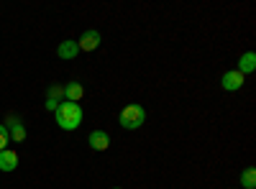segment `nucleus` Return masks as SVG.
Listing matches in <instances>:
<instances>
[{
	"label": "nucleus",
	"instance_id": "nucleus-1",
	"mask_svg": "<svg viewBox=\"0 0 256 189\" xmlns=\"http://www.w3.org/2000/svg\"><path fill=\"white\" fill-rule=\"evenodd\" d=\"M56 113V125L62 131H77L82 125V108L80 102H59Z\"/></svg>",
	"mask_w": 256,
	"mask_h": 189
},
{
	"label": "nucleus",
	"instance_id": "nucleus-2",
	"mask_svg": "<svg viewBox=\"0 0 256 189\" xmlns=\"http://www.w3.org/2000/svg\"><path fill=\"white\" fill-rule=\"evenodd\" d=\"M146 123V110L141 108L138 102H131L118 113V125L123 131H138L141 125Z\"/></svg>",
	"mask_w": 256,
	"mask_h": 189
},
{
	"label": "nucleus",
	"instance_id": "nucleus-3",
	"mask_svg": "<svg viewBox=\"0 0 256 189\" xmlns=\"http://www.w3.org/2000/svg\"><path fill=\"white\" fill-rule=\"evenodd\" d=\"M100 33L95 31V28H88L80 38H77V46H80V51H95L98 46H100Z\"/></svg>",
	"mask_w": 256,
	"mask_h": 189
},
{
	"label": "nucleus",
	"instance_id": "nucleus-4",
	"mask_svg": "<svg viewBox=\"0 0 256 189\" xmlns=\"http://www.w3.org/2000/svg\"><path fill=\"white\" fill-rule=\"evenodd\" d=\"M220 87H223L226 92H236V90H241V87H244V74L236 72V69L226 72V74L220 77Z\"/></svg>",
	"mask_w": 256,
	"mask_h": 189
},
{
	"label": "nucleus",
	"instance_id": "nucleus-5",
	"mask_svg": "<svg viewBox=\"0 0 256 189\" xmlns=\"http://www.w3.org/2000/svg\"><path fill=\"white\" fill-rule=\"evenodd\" d=\"M88 143H90V149H92V151H108L110 136L105 133V131H92V133L88 136Z\"/></svg>",
	"mask_w": 256,
	"mask_h": 189
},
{
	"label": "nucleus",
	"instance_id": "nucleus-6",
	"mask_svg": "<svg viewBox=\"0 0 256 189\" xmlns=\"http://www.w3.org/2000/svg\"><path fill=\"white\" fill-rule=\"evenodd\" d=\"M77 51H80V46H77V41H72V38L62 41V44L56 46V56H59V59H64V61L74 59V56H77Z\"/></svg>",
	"mask_w": 256,
	"mask_h": 189
},
{
	"label": "nucleus",
	"instance_id": "nucleus-7",
	"mask_svg": "<svg viewBox=\"0 0 256 189\" xmlns=\"http://www.w3.org/2000/svg\"><path fill=\"white\" fill-rule=\"evenodd\" d=\"M6 128H8V138L16 141V143H20V141L26 138V128H24V123H20L18 118H8V125H6Z\"/></svg>",
	"mask_w": 256,
	"mask_h": 189
},
{
	"label": "nucleus",
	"instance_id": "nucleus-8",
	"mask_svg": "<svg viewBox=\"0 0 256 189\" xmlns=\"http://www.w3.org/2000/svg\"><path fill=\"white\" fill-rule=\"evenodd\" d=\"M16 166H18V154L6 149V151H0V172H16Z\"/></svg>",
	"mask_w": 256,
	"mask_h": 189
},
{
	"label": "nucleus",
	"instance_id": "nucleus-9",
	"mask_svg": "<svg viewBox=\"0 0 256 189\" xmlns=\"http://www.w3.org/2000/svg\"><path fill=\"white\" fill-rule=\"evenodd\" d=\"M254 69H256V54H254V51H246V54L238 59V67H236V72H241V74L246 77V74H251Z\"/></svg>",
	"mask_w": 256,
	"mask_h": 189
},
{
	"label": "nucleus",
	"instance_id": "nucleus-10",
	"mask_svg": "<svg viewBox=\"0 0 256 189\" xmlns=\"http://www.w3.org/2000/svg\"><path fill=\"white\" fill-rule=\"evenodd\" d=\"M84 95V87L80 85V82H70V85H64V100L67 102H80Z\"/></svg>",
	"mask_w": 256,
	"mask_h": 189
},
{
	"label": "nucleus",
	"instance_id": "nucleus-11",
	"mask_svg": "<svg viewBox=\"0 0 256 189\" xmlns=\"http://www.w3.org/2000/svg\"><path fill=\"white\" fill-rule=\"evenodd\" d=\"M241 187L244 189H254L256 187V169L254 166H248V169L241 172Z\"/></svg>",
	"mask_w": 256,
	"mask_h": 189
},
{
	"label": "nucleus",
	"instance_id": "nucleus-12",
	"mask_svg": "<svg viewBox=\"0 0 256 189\" xmlns=\"http://www.w3.org/2000/svg\"><path fill=\"white\" fill-rule=\"evenodd\" d=\"M46 97L59 102V100L64 97V87H59V85H52V87H49V92H46Z\"/></svg>",
	"mask_w": 256,
	"mask_h": 189
},
{
	"label": "nucleus",
	"instance_id": "nucleus-13",
	"mask_svg": "<svg viewBox=\"0 0 256 189\" xmlns=\"http://www.w3.org/2000/svg\"><path fill=\"white\" fill-rule=\"evenodd\" d=\"M8 143H10V138H8V128L3 123H0V151H6L8 149Z\"/></svg>",
	"mask_w": 256,
	"mask_h": 189
},
{
	"label": "nucleus",
	"instance_id": "nucleus-14",
	"mask_svg": "<svg viewBox=\"0 0 256 189\" xmlns=\"http://www.w3.org/2000/svg\"><path fill=\"white\" fill-rule=\"evenodd\" d=\"M56 108H59V102H56V100H49V97H46V110H52V113H54Z\"/></svg>",
	"mask_w": 256,
	"mask_h": 189
},
{
	"label": "nucleus",
	"instance_id": "nucleus-15",
	"mask_svg": "<svg viewBox=\"0 0 256 189\" xmlns=\"http://www.w3.org/2000/svg\"><path fill=\"white\" fill-rule=\"evenodd\" d=\"M113 189H120V187H113Z\"/></svg>",
	"mask_w": 256,
	"mask_h": 189
}]
</instances>
